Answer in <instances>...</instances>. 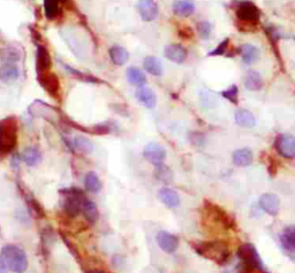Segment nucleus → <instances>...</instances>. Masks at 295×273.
<instances>
[{
  "label": "nucleus",
  "mask_w": 295,
  "mask_h": 273,
  "mask_svg": "<svg viewBox=\"0 0 295 273\" xmlns=\"http://www.w3.org/2000/svg\"><path fill=\"white\" fill-rule=\"evenodd\" d=\"M73 147H74L76 150H79V152L84 153V154H89L94 150V145L91 144V141L83 136H78L74 138V141H73Z\"/></svg>",
  "instance_id": "31"
},
{
  "label": "nucleus",
  "mask_w": 295,
  "mask_h": 273,
  "mask_svg": "<svg viewBox=\"0 0 295 273\" xmlns=\"http://www.w3.org/2000/svg\"><path fill=\"white\" fill-rule=\"evenodd\" d=\"M135 96H136V99L148 109H152L156 107L157 97L151 88L145 87V86H140L136 89Z\"/></svg>",
  "instance_id": "13"
},
{
  "label": "nucleus",
  "mask_w": 295,
  "mask_h": 273,
  "mask_svg": "<svg viewBox=\"0 0 295 273\" xmlns=\"http://www.w3.org/2000/svg\"><path fill=\"white\" fill-rule=\"evenodd\" d=\"M7 265L4 262L3 258H0V273H7Z\"/></svg>",
  "instance_id": "37"
},
{
  "label": "nucleus",
  "mask_w": 295,
  "mask_h": 273,
  "mask_svg": "<svg viewBox=\"0 0 295 273\" xmlns=\"http://www.w3.org/2000/svg\"><path fill=\"white\" fill-rule=\"evenodd\" d=\"M18 142V122L15 117L0 121V155L12 153Z\"/></svg>",
  "instance_id": "1"
},
{
  "label": "nucleus",
  "mask_w": 295,
  "mask_h": 273,
  "mask_svg": "<svg viewBox=\"0 0 295 273\" xmlns=\"http://www.w3.org/2000/svg\"><path fill=\"white\" fill-rule=\"evenodd\" d=\"M158 199L167 208H175L180 205L179 194L168 187H163L158 191Z\"/></svg>",
  "instance_id": "16"
},
{
  "label": "nucleus",
  "mask_w": 295,
  "mask_h": 273,
  "mask_svg": "<svg viewBox=\"0 0 295 273\" xmlns=\"http://www.w3.org/2000/svg\"><path fill=\"white\" fill-rule=\"evenodd\" d=\"M2 258L7 267L14 273H24L28 268V257L21 247L6 244L2 248Z\"/></svg>",
  "instance_id": "2"
},
{
  "label": "nucleus",
  "mask_w": 295,
  "mask_h": 273,
  "mask_svg": "<svg viewBox=\"0 0 295 273\" xmlns=\"http://www.w3.org/2000/svg\"><path fill=\"white\" fill-rule=\"evenodd\" d=\"M143 67L147 70V72H149L152 76L158 77L163 74V63L156 56H145L143 60Z\"/></svg>",
  "instance_id": "21"
},
{
  "label": "nucleus",
  "mask_w": 295,
  "mask_h": 273,
  "mask_svg": "<svg viewBox=\"0 0 295 273\" xmlns=\"http://www.w3.org/2000/svg\"><path fill=\"white\" fill-rule=\"evenodd\" d=\"M233 163L238 166H248L254 160L253 152L249 148L237 149L232 155Z\"/></svg>",
  "instance_id": "20"
},
{
  "label": "nucleus",
  "mask_w": 295,
  "mask_h": 273,
  "mask_svg": "<svg viewBox=\"0 0 295 273\" xmlns=\"http://www.w3.org/2000/svg\"><path fill=\"white\" fill-rule=\"evenodd\" d=\"M139 13L143 21L151 22L158 16V7L153 0H140Z\"/></svg>",
  "instance_id": "12"
},
{
  "label": "nucleus",
  "mask_w": 295,
  "mask_h": 273,
  "mask_svg": "<svg viewBox=\"0 0 295 273\" xmlns=\"http://www.w3.org/2000/svg\"><path fill=\"white\" fill-rule=\"evenodd\" d=\"M159 248L167 254H173L179 248V238L167 231H159L156 236Z\"/></svg>",
  "instance_id": "8"
},
{
  "label": "nucleus",
  "mask_w": 295,
  "mask_h": 273,
  "mask_svg": "<svg viewBox=\"0 0 295 273\" xmlns=\"http://www.w3.org/2000/svg\"><path fill=\"white\" fill-rule=\"evenodd\" d=\"M110 58L115 66H124L129 59V53L123 46H113L110 48Z\"/></svg>",
  "instance_id": "25"
},
{
  "label": "nucleus",
  "mask_w": 295,
  "mask_h": 273,
  "mask_svg": "<svg viewBox=\"0 0 295 273\" xmlns=\"http://www.w3.org/2000/svg\"><path fill=\"white\" fill-rule=\"evenodd\" d=\"M263 78L255 70H250L245 77V87L249 91H260L263 87Z\"/></svg>",
  "instance_id": "23"
},
{
  "label": "nucleus",
  "mask_w": 295,
  "mask_h": 273,
  "mask_svg": "<svg viewBox=\"0 0 295 273\" xmlns=\"http://www.w3.org/2000/svg\"><path fill=\"white\" fill-rule=\"evenodd\" d=\"M127 79L131 84L136 86H143L147 83V77L144 72L137 67H129L126 71Z\"/></svg>",
  "instance_id": "27"
},
{
  "label": "nucleus",
  "mask_w": 295,
  "mask_h": 273,
  "mask_svg": "<svg viewBox=\"0 0 295 273\" xmlns=\"http://www.w3.org/2000/svg\"><path fill=\"white\" fill-rule=\"evenodd\" d=\"M238 52H239L242 61H244L246 64H248V66L249 64L255 63L258 58H260V51H258V48L250 44L242 45V46L239 47Z\"/></svg>",
  "instance_id": "17"
},
{
  "label": "nucleus",
  "mask_w": 295,
  "mask_h": 273,
  "mask_svg": "<svg viewBox=\"0 0 295 273\" xmlns=\"http://www.w3.org/2000/svg\"><path fill=\"white\" fill-rule=\"evenodd\" d=\"M143 156L145 160L152 163V164L160 165L163 164L165 157H166V150L159 144L151 142V144H148L145 146L143 150Z\"/></svg>",
  "instance_id": "9"
},
{
  "label": "nucleus",
  "mask_w": 295,
  "mask_h": 273,
  "mask_svg": "<svg viewBox=\"0 0 295 273\" xmlns=\"http://www.w3.org/2000/svg\"><path fill=\"white\" fill-rule=\"evenodd\" d=\"M84 185H86V190L90 193H98L102 190L103 184L100 181L98 174L94 171H89L86 174V180H84Z\"/></svg>",
  "instance_id": "28"
},
{
  "label": "nucleus",
  "mask_w": 295,
  "mask_h": 273,
  "mask_svg": "<svg viewBox=\"0 0 295 273\" xmlns=\"http://www.w3.org/2000/svg\"><path fill=\"white\" fill-rule=\"evenodd\" d=\"M258 203H260L261 209L270 216H276L279 211L280 200L278 198V195L273 193L262 194Z\"/></svg>",
  "instance_id": "10"
},
{
  "label": "nucleus",
  "mask_w": 295,
  "mask_h": 273,
  "mask_svg": "<svg viewBox=\"0 0 295 273\" xmlns=\"http://www.w3.org/2000/svg\"><path fill=\"white\" fill-rule=\"evenodd\" d=\"M62 193L66 195L64 203L65 213L70 217H76L80 213H82V205L86 200L82 191L80 189H68L63 190Z\"/></svg>",
  "instance_id": "6"
},
{
  "label": "nucleus",
  "mask_w": 295,
  "mask_h": 273,
  "mask_svg": "<svg viewBox=\"0 0 295 273\" xmlns=\"http://www.w3.org/2000/svg\"><path fill=\"white\" fill-rule=\"evenodd\" d=\"M173 12L181 18H188L195 12V4L193 0H175L173 3Z\"/></svg>",
  "instance_id": "18"
},
{
  "label": "nucleus",
  "mask_w": 295,
  "mask_h": 273,
  "mask_svg": "<svg viewBox=\"0 0 295 273\" xmlns=\"http://www.w3.org/2000/svg\"><path fill=\"white\" fill-rule=\"evenodd\" d=\"M20 77V69L15 63H4L0 67V80L5 84H12Z\"/></svg>",
  "instance_id": "14"
},
{
  "label": "nucleus",
  "mask_w": 295,
  "mask_h": 273,
  "mask_svg": "<svg viewBox=\"0 0 295 273\" xmlns=\"http://www.w3.org/2000/svg\"><path fill=\"white\" fill-rule=\"evenodd\" d=\"M164 54L166 58L174 63H183L187 58V52L179 44H171L165 47Z\"/></svg>",
  "instance_id": "15"
},
{
  "label": "nucleus",
  "mask_w": 295,
  "mask_h": 273,
  "mask_svg": "<svg viewBox=\"0 0 295 273\" xmlns=\"http://www.w3.org/2000/svg\"><path fill=\"white\" fill-rule=\"evenodd\" d=\"M228 46H229V39L226 38L219 45H218V46L211 53H210L209 55H211V56H216V55H219L220 56V55H224L225 53H226V51H227Z\"/></svg>",
  "instance_id": "36"
},
{
  "label": "nucleus",
  "mask_w": 295,
  "mask_h": 273,
  "mask_svg": "<svg viewBox=\"0 0 295 273\" xmlns=\"http://www.w3.org/2000/svg\"><path fill=\"white\" fill-rule=\"evenodd\" d=\"M156 171H157V177H158V179H160V180L167 181V183L172 181V172L167 166H165L163 164L157 165Z\"/></svg>",
  "instance_id": "35"
},
{
  "label": "nucleus",
  "mask_w": 295,
  "mask_h": 273,
  "mask_svg": "<svg viewBox=\"0 0 295 273\" xmlns=\"http://www.w3.org/2000/svg\"><path fill=\"white\" fill-rule=\"evenodd\" d=\"M82 214L86 217L87 221L90 223H95L98 219V209L94 201L86 199L82 205Z\"/></svg>",
  "instance_id": "29"
},
{
  "label": "nucleus",
  "mask_w": 295,
  "mask_h": 273,
  "mask_svg": "<svg viewBox=\"0 0 295 273\" xmlns=\"http://www.w3.org/2000/svg\"><path fill=\"white\" fill-rule=\"evenodd\" d=\"M221 96H223L225 99L231 101L232 104L237 105L238 99H239V89H238L237 85H232V86H229L227 89L221 92Z\"/></svg>",
  "instance_id": "33"
},
{
  "label": "nucleus",
  "mask_w": 295,
  "mask_h": 273,
  "mask_svg": "<svg viewBox=\"0 0 295 273\" xmlns=\"http://www.w3.org/2000/svg\"><path fill=\"white\" fill-rule=\"evenodd\" d=\"M21 58V53L15 47H4L0 50V60L4 63H16Z\"/></svg>",
  "instance_id": "30"
},
{
  "label": "nucleus",
  "mask_w": 295,
  "mask_h": 273,
  "mask_svg": "<svg viewBox=\"0 0 295 273\" xmlns=\"http://www.w3.org/2000/svg\"><path fill=\"white\" fill-rule=\"evenodd\" d=\"M39 83L48 95L58 98L60 93V81L54 74L50 72H43L39 76Z\"/></svg>",
  "instance_id": "11"
},
{
  "label": "nucleus",
  "mask_w": 295,
  "mask_h": 273,
  "mask_svg": "<svg viewBox=\"0 0 295 273\" xmlns=\"http://www.w3.org/2000/svg\"><path fill=\"white\" fill-rule=\"evenodd\" d=\"M238 257L246 270L263 272V260L254 244L242 243L238 249Z\"/></svg>",
  "instance_id": "4"
},
{
  "label": "nucleus",
  "mask_w": 295,
  "mask_h": 273,
  "mask_svg": "<svg viewBox=\"0 0 295 273\" xmlns=\"http://www.w3.org/2000/svg\"><path fill=\"white\" fill-rule=\"evenodd\" d=\"M235 123L241 126V128H254L256 125V118L253 115L252 112L247 111V109H239L237 111L235 115Z\"/></svg>",
  "instance_id": "19"
},
{
  "label": "nucleus",
  "mask_w": 295,
  "mask_h": 273,
  "mask_svg": "<svg viewBox=\"0 0 295 273\" xmlns=\"http://www.w3.org/2000/svg\"><path fill=\"white\" fill-rule=\"evenodd\" d=\"M195 250L201 256L213 260L217 264H226L231 257V251H229L227 244L221 241H209L201 242L195 246Z\"/></svg>",
  "instance_id": "3"
},
{
  "label": "nucleus",
  "mask_w": 295,
  "mask_h": 273,
  "mask_svg": "<svg viewBox=\"0 0 295 273\" xmlns=\"http://www.w3.org/2000/svg\"><path fill=\"white\" fill-rule=\"evenodd\" d=\"M197 31L202 39H209L212 32V26L208 21H202L197 23Z\"/></svg>",
  "instance_id": "34"
},
{
  "label": "nucleus",
  "mask_w": 295,
  "mask_h": 273,
  "mask_svg": "<svg viewBox=\"0 0 295 273\" xmlns=\"http://www.w3.org/2000/svg\"><path fill=\"white\" fill-rule=\"evenodd\" d=\"M44 11L48 20H53L59 15V0H44Z\"/></svg>",
  "instance_id": "32"
},
{
  "label": "nucleus",
  "mask_w": 295,
  "mask_h": 273,
  "mask_svg": "<svg viewBox=\"0 0 295 273\" xmlns=\"http://www.w3.org/2000/svg\"><path fill=\"white\" fill-rule=\"evenodd\" d=\"M22 161L29 166H36L42 161V154L36 147H26L21 154Z\"/></svg>",
  "instance_id": "24"
},
{
  "label": "nucleus",
  "mask_w": 295,
  "mask_h": 273,
  "mask_svg": "<svg viewBox=\"0 0 295 273\" xmlns=\"http://www.w3.org/2000/svg\"><path fill=\"white\" fill-rule=\"evenodd\" d=\"M51 56L48 54L47 50L44 46H39L37 48V69L39 74L46 72L51 67Z\"/></svg>",
  "instance_id": "26"
},
{
  "label": "nucleus",
  "mask_w": 295,
  "mask_h": 273,
  "mask_svg": "<svg viewBox=\"0 0 295 273\" xmlns=\"http://www.w3.org/2000/svg\"><path fill=\"white\" fill-rule=\"evenodd\" d=\"M235 14L238 21L245 24V26L256 27L258 22H260V10H258L255 4L248 2V0H241V2L238 3Z\"/></svg>",
  "instance_id": "5"
},
{
  "label": "nucleus",
  "mask_w": 295,
  "mask_h": 273,
  "mask_svg": "<svg viewBox=\"0 0 295 273\" xmlns=\"http://www.w3.org/2000/svg\"><path fill=\"white\" fill-rule=\"evenodd\" d=\"M87 273H105V272L102 270H90V271H88Z\"/></svg>",
  "instance_id": "38"
},
{
  "label": "nucleus",
  "mask_w": 295,
  "mask_h": 273,
  "mask_svg": "<svg viewBox=\"0 0 295 273\" xmlns=\"http://www.w3.org/2000/svg\"><path fill=\"white\" fill-rule=\"evenodd\" d=\"M276 149L285 158H295V137L288 133H281L276 139Z\"/></svg>",
  "instance_id": "7"
},
{
  "label": "nucleus",
  "mask_w": 295,
  "mask_h": 273,
  "mask_svg": "<svg viewBox=\"0 0 295 273\" xmlns=\"http://www.w3.org/2000/svg\"><path fill=\"white\" fill-rule=\"evenodd\" d=\"M282 247L289 251H295V225H288L280 234Z\"/></svg>",
  "instance_id": "22"
}]
</instances>
